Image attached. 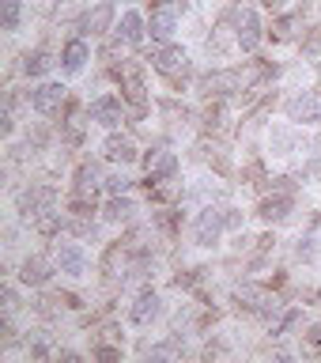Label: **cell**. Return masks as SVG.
Returning a JSON list of instances; mask_svg holds the SVG:
<instances>
[{
  "mask_svg": "<svg viewBox=\"0 0 321 363\" xmlns=\"http://www.w3.org/2000/svg\"><path fill=\"white\" fill-rule=\"evenodd\" d=\"M50 68H53V57L45 50H34V53H27V61H23V72L27 76H45Z\"/></svg>",
  "mask_w": 321,
  "mask_h": 363,
  "instance_id": "obj_22",
  "label": "cell"
},
{
  "mask_svg": "<svg viewBox=\"0 0 321 363\" xmlns=\"http://www.w3.org/2000/svg\"><path fill=\"white\" fill-rule=\"evenodd\" d=\"M118 38H121V42H129V45H136V42L144 38V19L136 16V11H125V16H121V30H118Z\"/></svg>",
  "mask_w": 321,
  "mask_h": 363,
  "instance_id": "obj_20",
  "label": "cell"
},
{
  "mask_svg": "<svg viewBox=\"0 0 321 363\" xmlns=\"http://www.w3.org/2000/svg\"><path fill=\"white\" fill-rule=\"evenodd\" d=\"M64 95H68V87H61V84H42L38 91H30V110L42 113V118H53V113H61Z\"/></svg>",
  "mask_w": 321,
  "mask_h": 363,
  "instance_id": "obj_7",
  "label": "cell"
},
{
  "mask_svg": "<svg viewBox=\"0 0 321 363\" xmlns=\"http://www.w3.org/2000/svg\"><path fill=\"white\" fill-rule=\"evenodd\" d=\"M238 306H246L249 314H272L276 311V295H269L261 288H242L238 291Z\"/></svg>",
  "mask_w": 321,
  "mask_h": 363,
  "instance_id": "obj_14",
  "label": "cell"
},
{
  "mask_svg": "<svg viewBox=\"0 0 321 363\" xmlns=\"http://www.w3.org/2000/svg\"><path fill=\"white\" fill-rule=\"evenodd\" d=\"M306 348H310V352H314V348H321V325H314L310 333H306Z\"/></svg>",
  "mask_w": 321,
  "mask_h": 363,
  "instance_id": "obj_28",
  "label": "cell"
},
{
  "mask_svg": "<svg viewBox=\"0 0 321 363\" xmlns=\"http://www.w3.org/2000/svg\"><path fill=\"white\" fill-rule=\"evenodd\" d=\"M299 318H303V311H288V314H280L276 322H272V337H283L295 322H299Z\"/></svg>",
  "mask_w": 321,
  "mask_h": 363,
  "instance_id": "obj_25",
  "label": "cell"
},
{
  "mask_svg": "<svg viewBox=\"0 0 321 363\" xmlns=\"http://www.w3.org/2000/svg\"><path fill=\"white\" fill-rule=\"evenodd\" d=\"M57 269H61L64 277H84V272H87V254H84V246H76V242L57 246Z\"/></svg>",
  "mask_w": 321,
  "mask_h": 363,
  "instance_id": "obj_12",
  "label": "cell"
},
{
  "mask_svg": "<svg viewBox=\"0 0 321 363\" xmlns=\"http://www.w3.org/2000/svg\"><path fill=\"white\" fill-rule=\"evenodd\" d=\"M174 27H178V16L170 8H163V11H155V16H152V38H170Z\"/></svg>",
  "mask_w": 321,
  "mask_h": 363,
  "instance_id": "obj_21",
  "label": "cell"
},
{
  "mask_svg": "<svg viewBox=\"0 0 321 363\" xmlns=\"http://www.w3.org/2000/svg\"><path fill=\"white\" fill-rule=\"evenodd\" d=\"M87 57H91L87 42H84V38H72V42L64 45V53H61V65L68 68V72H79V68L87 65Z\"/></svg>",
  "mask_w": 321,
  "mask_h": 363,
  "instance_id": "obj_17",
  "label": "cell"
},
{
  "mask_svg": "<svg viewBox=\"0 0 321 363\" xmlns=\"http://www.w3.org/2000/svg\"><path fill=\"white\" fill-rule=\"evenodd\" d=\"M231 19H235V42H238V50L254 53L257 42H261V19H257V11L254 8H235Z\"/></svg>",
  "mask_w": 321,
  "mask_h": 363,
  "instance_id": "obj_1",
  "label": "cell"
},
{
  "mask_svg": "<svg viewBox=\"0 0 321 363\" xmlns=\"http://www.w3.org/2000/svg\"><path fill=\"white\" fill-rule=\"evenodd\" d=\"M87 118L98 121V125H106V129H113V125L125 118V95H98L87 106Z\"/></svg>",
  "mask_w": 321,
  "mask_h": 363,
  "instance_id": "obj_6",
  "label": "cell"
},
{
  "mask_svg": "<svg viewBox=\"0 0 321 363\" xmlns=\"http://www.w3.org/2000/svg\"><path fill=\"white\" fill-rule=\"evenodd\" d=\"M53 201H57V189H50V186H27L16 197V208H19L23 220H34L38 212L53 208Z\"/></svg>",
  "mask_w": 321,
  "mask_h": 363,
  "instance_id": "obj_3",
  "label": "cell"
},
{
  "mask_svg": "<svg viewBox=\"0 0 321 363\" xmlns=\"http://www.w3.org/2000/svg\"><path fill=\"white\" fill-rule=\"evenodd\" d=\"M261 4H265L269 11H283V4H288V0H261Z\"/></svg>",
  "mask_w": 321,
  "mask_h": 363,
  "instance_id": "obj_29",
  "label": "cell"
},
{
  "mask_svg": "<svg viewBox=\"0 0 321 363\" xmlns=\"http://www.w3.org/2000/svg\"><path fill=\"white\" fill-rule=\"evenodd\" d=\"M118 79H121V95L136 106V113H144V102H147V87H144V68L136 61H125L118 68Z\"/></svg>",
  "mask_w": 321,
  "mask_h": 363,
  "instance_id": "obj_2",
  "label": "cell"
},
{
  "mask_svg": "<svg viewBox=\"0 0 321 363\" xmlns=\"http://www.w3.org/2000/svg\"><path fill=\"white\" fill-rule=\"evenodd\" d=\"M110 23H113V4H95V8H87L84 11V19H79V30L91 34V38H98V34H106L110 30Z\"/></svg>",
  "mask_w": 321,
  "mask_h": 363,
  "instance_id": "obj_11",
  "label": "cell"
},
{
  "mask_svg": "<svg viewBox=\"0 0 321 363\" xmlns=\"http://www.w3.org/2000/svg\"><path fill=\"white\" fill-rule=\"evenodd\" d=\"M19 19H23V0H4V16H0L4 30H19Z\"/></svg>",
  "mask_w": 321,
  "mask_h": 363,
  "instance_id": "obj_23",
  "label": "cell"
},
{
  "mask_svg": "<svg viewBox=\"0 0 321 363\" xmlns=\"http://www.w3.org/2000/svg\"><path fill=\"white\" fill-rule=\"evenodd\" d=\"M272 144L280 147L276 155H291V147H295V136H291V133H283V129H272Z\"/></svg>",
  "mask_w": 321,
  "mask_h": 363,
  "instance_id": "obj_26",
  "label": "cell"
},
{
  "mask_svg": "<svg viewBox=\"0 0 321 363\" xmlns=\"http://www.w3.org/2000/svg\"><path fill=\"white\" fill-rule=\"evenodd\" d=\"M106 189L110 193H125V189H129V178H125V174H110L106 178Z\"/></svg>",
  "mask_w": 321,
  "mask_h": 363,
  "instance_id": "obj_27",
  "label": "cell"
},
{
  "mask_svg": "<svg viewBox=\"0 0 321 363\" xmlns=\"http://www.w3.org/2000/svg\"><path fill=\"white\" fill-rule=\"evenodd\" d=\"M159 314H163V299H159V291H140V295H136V303H133V311H129L133 325H152Z\"/></svg>",
  "mask_w": 321,
  "mask_h": 363,
  "instance_id": "obj_10",
  "label": "cell"
},
{
  "mask_svg": "<svg viewBox=\"0 0 321 363\" xmlns=\"http://www.w3.org/2000/svg\"><path fill=\"white\" fill-rule=\"evenodd\" d=\"M288 212H291V193L288 189H280L276 197H265L257 204V216L265 223H280V220H288Z\"/></svg>",
  "mask_w": 321,
  "mask_h": 363,
  "instance_id": "obj_13",
  "label": "cell"
},
{
  "mask_svg": "<svg viewBox=\"0 0 321 363\" xmlns=\"http://www.w3.org/2000/svg\"><path fill=\"white\" fill-rule=\"evenodd\" d=\"M61 227H64V216L57 212V208H45V212L34 216V231L45 235V238H50V235H61Z\"/></svg>",
  "mask_w": 321,
  "mask_h": 363,
  "instance_id": "obj_19",
  "label": "cell"
},
{
  "mask_svg": "<svg viewBox=\"0 0 321 363\" xmlns=\"http://www.w3.org/2000/svg\"><path fill=\"white\" fill-rule=\"evenodd\" d=\"M144 170H147V182H152V186H155V182H170V178H174V170H178V155L155 147V152L144 159Z\"/></svg>",
  "mask_w": 321,
  "mask_h": 363,
  "instance_id": "obj_9",
  "label": "cell"
},
{
  "mask_svg": "<svg viewBox=\"0 0 321 363\" xmlns=\"http://www.w3.org/2000/svg\"><path fill=\"white\" fill-rule=\"evenodd\" d=\"M50 277H53V269H50V261L45 257H27L23 261V269H19V280L23 284H30V288H42V284H50Z\"/></svg>",
  "mask_w": 321,
  "mask_h": 363,
  "instance_id": "obj_15",
  "label": "cell"
},
{
  "mask_svg": "<svg viewBox=\"0 0 321 363\" xmlns=\"http://www.w3.org/2000/svg\"><path fill=\"white\" fill-rule=\"evenodd\" d=\"M283 110H288V118L291 121H299V125H314L321 121V102L314 91H295V95L283 102Z\"/></svg>",
  "mask_w": 321,
  "mask_h": 363,
  "instance_id": "obj_5",
  "label": "cell"
},
{
  "mask_svg": "<svg viewBox=\"0 0 321 363\" xmlns=\"http://www.w3.org/2000/svg\"><path fill=\"white\" fill-rule=\"evenodd\" d=\"M223 227H227V212L204 208L197 216V223H193V238H197V246H215V242H220V235H223Z\"/></svg>",
  "mask_w": 321,
  "mask_h": 363,
  "instance_id": "obj_4",
  "label": "cell"
},
{
  "mask_svg": "<svg viewBox=\"0 0 321 363\" xmlns=\"http://www.w3.org/2000/svg\"><path fill=\"white\" fill-rule=\"evenodd\" d=\"M133 212H136V204L129 197H121V193H113V201L106 204V212H102V216H106L110 223H129Z\"/></svg>",
  "mask_w": 321,
  "mask_h": 363,
  "instance_id": "obj_18",
  "label": "cell"
},
{
  "mask_svg": "<svg viewBox=\"0 0 321 363\" xmlns=\"http://www.w3.org/2000/svg\"><path fill=\"white\" fill-rule=\"evenodd\" d=\"M152 65H155V72H163L170 79H181L189 72V53L181 50V45H167V50H159L152 57Z\"/></svg>",
  "mask_w": 321,
  "mask_h": 363,
  "instance_id": "obj_8",
  "label": "cell"
},
{
  "mask_svg": "<svg viewBox=\"0 0 321 363\" xmlns=\"http://www.w3.org/2000/svg\"><path fill=\"white\" fill-rule=\"evenodd\" d=\"M102 152H106V159H113V163H133V159H136V144L129 140V136L110 133L106 144H102Z\"/></svg>",
  "mask_w": 321,
  "mask_h": 363,
  "instance_id": "obj_16",
  "label": "cell"
},
{
  "mask_svg": "<svg viewBox=\"0 0 321 363\" xmlns=\"http://www.w3.org/2000/svg\"><path fill=\"white\" fill-rule=\"evenodd\" d=\"M295 27H303V19H299V16H288V19H280L276 27H272V30H276L272 38H276V42H288V38H295Z\"/></svg>",
  "mask_w": 321,
  "mask_h": 363,
  "instance_id": "obj_24",
  "label": "cell"
}]
</instances>
